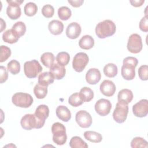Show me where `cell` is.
Here are the masks:
<instances>
[{"label": "cell", "mask_w": 148, "mask_h": 148, "mask_svg": "<svg viewBox=\"0 0 148 148\" xmlns=\"http://www.w3.org/2000/svg\"><path fill=\"white\" fill-rule=\"evenodd\" d=\"M68 2L72 6L75 8H77L82 6V5L84 2V1L83 0H74V1L68 0Z\"/></svg>", "instance_id": "43"}, {"label": "cell", "mask_w": 148, "mask_h": 148, "mask_svg": "<svg viewBox=\"0 0 148 148\" xmlns=\"http://www.w3.org/2000/svg\"><path fill=\"white\" fill-rule=\"evenodd\" d=\"M121 69L122 77L127 80H131L135 77V67L137 66L138 59L134 57H127L123 60Z\"/></svg>", "instance_id": "1"}, {"label": "cell", "mask_w": 148, "mask_h": 148, "mask_svg": "<svg viewBox=\"0 0 148 148\" xmlns=\"http://www.w3.org/2000/svg\"><path fill=\"white\" fill-rule=\"evenodd\" d=\"M12 103L16 106L20 108H27L31 106L33 103L32 97L25 92H16L15 93L12 98Z\"/></svg>", "instance_id": "4"}, {"label": "cell", "mask_w": 148, "mask_h": 148, "mask_svg": "<svg viewBox=\"0 0 148 148\" xmlns=\"http://www.w3.org/2000/svg\"><path fill=\"white\" fill-rule=\"evenodd\" d=\"M75 120L80 127L84 128L90 127L92 122L91 116L86 110L77 112L75 116Z\"/></svg>", "instance_id": "10"}, {"label": "cell", "mask_w": 148, "mask_h": 148, "mask_svg": "<svg viewBox=\"0 0 148 148\" xmlns=\"http://www.w3.org/2000/svg\"><path fill=\"white\" fill-rule=\"evenodd\" d=\"M118 72V69L116 65L113 63H109L103 68V73L108 77H115Z\"/></svg>", "instance_id": "26"}, {"label": "cell", "mask_w": 148, "mask_h": 148, "mask_svg": "<svg viewBox=\"0 0 148 148\" xmlns=\"http://www.w3.org/2000/svg\"><path fill=\"white\" fill-rule=\"evenodd\" d=\"M133 97L134 95L132 91L127 88H124L120 90L117 96L118 101L121 102L125 104L130 103L132 101Z\"/></svg>", "instance_id": "21"}, {"label": "cell", "mask_w": 148, "mask_h": 148, "mask_svg": "<svg viewBox=\"0 0 148 148\" xmlns=\"http://www.w3.org/2000/svg\"><path fill=\"white\" fill-rule=\"evenodd\" d=\"M34 115L35 116L39 124V128L43 127L46 119L49 115V109L46 105H39L35 112Z\"/></svg>", "instance_id": "12"}, {"label": "cell", "mask_w": 148, "mask_h": 148, "mask_svg": "<svg viewBox=\"0 0 148 148\" xmlns=\"http://www.w3.org/2000/svg\"><path fill=\"white\" fill-rule=\"evenodd\" d=\"M1 31L2 32L4 29L6 28V24L5 22L3 20L2 18H1Z\"/></svg>", "instance_id": "45"}, {"label": "cell", "mask_w": 148, "mask_h": 148, "mask_svg": "<svg viewBox=\"0 0 148 148\" xmlns=\"http://www.w3.org/2000/svg\"><path fill=\"white\" fill-rule=\"evenodd\" d=\"M54 78L50 72H45L38 76V83L44 86H48L53 83Z\"/></svg>", "instance_id": "23"}, {"label": "cell", "mask_w": 148, "mask_h": 148, "mask_svg": "<svg viewBox=\"0 0 148 148\" xmlns=\"http://www.w3.org/2000/svg\"><path fill=\"white\" fill-rule=\"evenodd\" d=\"M71 148H87L88 145L79 136H73L69 142Z\"/></svg>", "instance_id": "28"}, {"label": "cell", "mask_w": 148, "mask_h": 148, "mask_svg": "<svg viewBox=\"0 0 148 148\" xmlns=\"http://www.w3.org/2000/svg\"><path fill=\"white\" fill-rule=\"evenodd\" d=\"M131 147L132 148L146 147H148L147 142L141 137H135L131 142Z\"/></svg>", "instance_id": "37"}, {"label": "cell", "mask_w": 148, "mask_h": 148, "mask_svg": "<svg viewBox=\"0 0 148 148\" xmlns=\"http://www.w3.org/2000/svg\"><path fill=\"white\" fill-rule=\"evenodd\" d=\"M101 74L97 68H91L88 70L86 74V80L90 84H96L101 80Z\"/></svg>", "instance_id": "17"}, {"label": "cell", "mask_w": 148, "mask_h": 148, "mask_svg": "<svg viewBox=\"0 0 148 148\" xmlns=\"http://www.w3.org/2000/svg\"><path fill=\"white\" fill-rule=\"evenodd\" d=\"M34 92L38 99H43L47 94V87L38 83L34 88Z\"/></svg>", "instance_id": "30"}, {"label": "cell", "mask_w": 148, "mask_h": 148, "mask_svg": "<svg viewBox=\"0 0 148 148\" xmlns=\"http://www.w3.org/2000/svg\"><path fill=\"white\" fill-rule=\"evenodd\" d=\"M7 68L8 71H9L12 74L17 75L20 71V64L18 61L12 60L8 62Z\"/></svg>", "instance_id": "36"}, {"label": "cell", "mask_w": 148, "mask_h": 148, "mask_svg": "<svg viewBox=\"0 0 148 148\" xmlns=\"http://www.w3.org/2000/svg\"><path fill=\"white\" fill-rule=\"evenodd\" d=\"M82 28L80 24L76 22L70 23L66 29V35L71 39L77 38L81 34Z\"/></svg>", "instance_id": "16"}, {"label": "cell", "mask_w": 148, "mask_h": 148, "mask_svg": "<svg viewBox=\"0 0 148 148\" xmlns=\"http://www.w3.org/2000/svg\"><path fill=\"white\" fill-rule=\"evenodd\" d=\"M56 113L58 118L64 122H68L71 118V113L69 109L65 106H58L56 108Z\"/></svg>", "instance_id": "19"}, {"label": "cell", "mask_w": 148, "mask_h": 148, "mask_svg": "<svg viewBox=\"0 0 148 148\" xmlns=\"http://www.w3.org/2000/svg\"><path fill=\"white\" fill-rule=\"evenodd\" d=\"M55 57L54 54L50 52H46L40 57V61L47 68H50L54 64Z\"/></svg>", "instance_id": "27"}, {"label": "cell", "mask_w": 148, "mask_h": 148, "mask_svg": "<svg viewBox=\"0 0 148 148\" xmlns=\"http://www.w3.org/2000/svg\"><path fill=\"white\" fill-rule=\"evenodd\" d=\"M0 71H1L0 82H1V83H3L7 80V79L8 78V73L6 68L3 66H1Z\"/></svg>", "instance_id": "42"}, {"label": "cell", "mask_w": 148, "mask_h": 148, "mask_svg": "<svg viewBox=\"0 0 148 148\" xmlns=\"http://www.w3.org/2000/svg\"><path fill=\"white\" fill-rule=\"evenodd\" d=\"M79 45L82 49L89 50L94 46V39L91 36L85 35L79 40Z\"/></svg>", "instance_id": "22"}, {"label": "cell", "mask_w": 148, "mask_h": 148, "mask_svg": "<svg viewBox=\"0 0 148 148\" xmlns=\"http://www.w3.org/2000/svg\"><path fill=\"white\" fill-rule=\"evenodd\" d=\"M132 112L138 117H143L148 113V101L146 99L140 100L132 106Z\"/></svg>", "instance_id": "14"}, {"label": "cell", "mask_w": 148, "mask_h": 148, "mask_svg": "<svg viewBox=\"0 0 148 148\" xmlns=\"http://www.w3.org/2000/svg\"><path fill=\"white\" fill-rule=\"evenodd\" d=\"M70 60L69 54L65 51H61L58 53L56 56V61L57 63L61 66H65L68 64Z\"/></svg>", "instance_id": "33"}, {"label": "cell", "mask_w": 148, "mask_h": 148, "mask_svg": "<svg viewBox=\"0 0 148 148\" xmlns=\"http://www.w3.org/2000/svg\"><path fill=\"white\" fill-rule=\"evenodd\" d=\"M111 108V102L106 99L101 98L97 101L95 104V110L96 112L102 116L108 115L110 113Z\"/></svg>", "instance_id": "13"}, {"label": "cell", "mask_w": 148, "mask_h": 148, "mask_svg": "<svg viewBox=\"0 0 148 148\" xmlns=\"http://www.w3.org/2000/svg\"><path fill=\"white\" fill-rule=\"evenodd\" d=\"M72 15L71 9L67 6H61L58 9V16L63 21L68 20Z\"/></svg>", "instance_id": "35"}, {"label": "cell", "mask_w": 148, "mask_h": 148, "mask_svg": "<svg viewBox=\"0 0 148 148\" xmlns=\"http://www.w3.org/2000/svg\"><path fill=\"white\" fill-rule=\"evenodd\" d=\"M42 14L46 18L52 17L54 14V9L53 6L50 4L45 5L42 9Z\"/></svg>", "instance_id": "38"}, {"label": "cell", "mask_w": 148, "mask_h": 148, "mask_svg": "<svg viewBox=\"0 0 148 148\" xmlns=\"http://www.w3.org/2000/svg\"><path fill=\"white\" fill-rule=\"evenodd\" d=\"M19 37L12 31V29H8L5 31L2 34L3 40L8 43L13 44L16 43L19 39Z\"/></svg>", "instance_id": "24"}, {"label": "cell", "mask_w": 148, "mask_h": 148, "mask_svg": "<svg viewBox=\"0 0 148 148\" xmlns=\"http://www.w3.org/2000/svg\"><path fill=\"white\" fill-rule=\"evenodd\" d=\"M20 124L22 128L25 130L34 128L39 129L38 121L34 114H26L21 118Z\"/></svg>", "instance_id": "11"}, {"label": "cell", "mask_w": 148, "mask_h": 148, "mask_svg": "<svg viewBox=\"0 0 148 148\" xmlns=\"http://www.w3.org/2000/svg\"><path fill=\"white\" fill-rule=\"evenodd\" d=\"M116 27L110 20H105L99 22L95 27V34L100 39H104L114 34Z\"/></svg>", "instance_id": "2"}, {"label": "cell", "mask_w": 148, "mask_h": 148, "mask_svg": "<svg viewBox=\"0 0 148 148\" xmlns=\"http://www.w3.org/2000/svg\"><path fill=\"white\" fill-rule=\"evenodd\" d=\"M11 55V50L9 47L2 45L1 46V58L0 62H3L6 61Z\"/></svg>", "instance_id": "39"}, {"label": "cell", "mask_w": 148, "mask_h": 148, "mask_svg": "<svg viewBox=\"0 0 148 148\" xmlns=\"http://www.w3.org/2000/svg\"><path fill=\"white\" fill-rule=\"evenodd\" d=\"M89 61L87 54L83 52L77 53L73 57L72 61V67L77 72H82L86 68Z\"/></svg>", "instance_id": "9"}, {"label": "cell", "mask_w": 148, "mask_h": 148, "mask_svg": "<svg viewBox=\"0 0 148 148\" xmlns=\"http://www.w3.org/2000/svg\"><path fill=\"white\" fill-rule=\"evenodd\" d=\"M12 29L20 38L25 34L26 32V25L22 21H17L13 24Z\"/></svg>", "instance_id": "29"}, {"label": "cell", "mask_w": 148, "mask_h": 148, "mask_svg": "<svg viewBox=\"0 0 148 148\" xmlns=\"http://www.w3.org/2000/svg\"><path fill=\"white\" fill-rule=\"evenodd\" d=\"M139 28L143 32H147L148 31V20L147 16H145L140 20L139 23Z\"/></svg>", "instance_id": "41"}, {"label": "cell", "mask_w": 148, "mask_h": 148, "mask_svg": "<svg viewBox=\"0 0 148 148\" xmlns=\"http://www.w3.org/2000/svg\"><path fill=\"white\" fill-rule=\"evenodd\" d=\"M131 4L134 7H139L141 6L145 2L144 0H133L130 1Z\"/></svg>", "instance_id": "44"}, {"label": "cell", "mask_w": 148, "mask_h": 148, "mask_svg": "<svg viewBox=\"0 0 148 148\" xmlns=\"http://www.w3.org/2000/svg\"><path fill=\"white\" fill-rule=\"evenodd\" d=\"M99 89L102 94L106 97H112L114 95L116 88L114 83L109 80H103L100 84Z\"/></svg>", "instance_id": "15"}, {"label": "cell", "mask_w": 148, "mask_h": 148, "mask_svg": "<svg viewBox=\"0 0 148 148\" xmlns=\"http://www.w3.org/2000/svg\"><path fill=\"white\" fill-rule=\"evenodd\" d=\"M84 136L86 139L92 143H99L102 140L101 134L95 131H85L84 133Z\"/></svg>", "instance_id": "25"}, {"label": "cell", "mask_w": 148, "mask_h": 148, "mask_svg": "<svg viewBox=\"0 0 148 148\" xmlns=\"http://www.w3.org/2000/svg\"><path fill=\"white\" fill-rule=\"evenodd\" d=\"M48 29L53 35H58L62 32L64 30V24L59 20H53L49 22Z\"/></svg>", "instance_id": "20"}, {"label": "cell", "mask_w": 148, "mask_h": 148, "mask_svg": "<svg viewBox=\"0 0 148 148\" xmlns=\"http://www.w3.org/2000/svg\"><path fill=\"white\" fill-rule=\"evenodd\" d=\"M84 101L82 99L79 92L72 94L68 99V103L73 107H77L83 103Z\"/></svg>", "instance_id": "32"}, {"label": "cell", "mask_w": 148, "mask_h": 148, "mask_svg": "<svg viewBox=\"0 0 148 148\" xmlns=\"http://www.w3.org/2000/svg\"><path fill=\"white\" fill-rule=\"evenodd\" d=\"M9 5L6 9V14L12 20L18 19L21 14V10L20 7L24 1L11 0L6 1Z\"/></svg>", "instance_id": "7"}, {"label": "cell", "mask_w": 148, "mask_h": 148, "mask_svg": "<svg viewBox=\"0 0 148 148\" xmlns=\"http://www.w3.org/2000/svg\"><path fill=\"white\" fill-rule=\"evenodd\" d=\"M53 140L58 145H64L67 140L65 127L59 122L54 123L51 127Z\"/></svg>", "instance_id": "3"}, {"label": "cell", "mask_w": 148, "mask_h": 148, "mask_svg": "<svg viewBox=\"0 0 148 148\" xmlns=\"http://www.w3.org/2000/svg\"><path fill=\"white\" fill-rule=\"evenodd\" d=\"M50 72L54 79L60 80L65 76L66 70L64 66L59 65L58 63H54L50 67Z\"/></svg>", "instance_id": "18"}, {"label": "cell", "mask_w": 148, "mask_h": 148, "mask_svg": "<svg viewBox=\"0 0 148 148\" xmlns=\"http://www.w3.org/2000/svg\"><path fill=\"white\" fill-rule=\"evenodd\" d=\"M79 94L84 102H90L94 98V92L92 90L87 87L82 88Z\"/></svg>", "instance_id": "31"}, {"label": "cell", "mask_w": 148, "mask_h": 148, "mask_svg": "<svg viewBox=\"0 0 148 148\" xmlns=\"http://www.w3.org/2000/svg\"><path fill=\"white\" fill-rule=\"evenodd\" d=\"M24 11L26 16L31 17L36 13L38 11V6L34 2H28L24 6Z\"/></svg>", "instance_id": "34"}, {"label": "cell", "mask_w": 148, "mask_h": 148, "mask_svg": "<svg viewBox=\"0 0 148 148\" xmlns=\"http://www.w3.org/2000/svg\"><path fill=\"white\" fill-rule=\"evenodd\" d=\"M128 50L134 54L139 53L143 47L142 38L138 34H131L127 42Z\"/></svg>", "instance_id": "8"}, {"label": "cell", "mask_w": 148, "mask_h": 148, "mask_svg": "<svg viewBox=\"0 0 148 148\" xmlns=\"http://www.w3.org/2000/svg\"><path fill=\"white\" fill-rule=\"evenodd\" d=\"M128 113V104L118 101L113 113V119L117 123H123L126 120Z\"/></svg>", "instance_id": "6"}, {"label": "cell", "mask_w": 148, "mask_h": 148, "mask_svg": "<svg viewBox=\"0 0 148 148\" xmlns=\"http://www.w3.org/2000/svg\"><path fill=\"white\" fill-rule=\"evenodd\" d=\"M43 68L36 60L26 61L24 64V71L28 78H35L42 72Z\"/></svg>", "instance_id": "5"}, {"label": "cell", "mask_w": 148, "mask_h": 148, "mask_svg": "<svg viewBox=\"0 0 148 148\" xmlns=\"http://www.w3.org/2000/svg\"><path fill=\"white\" fill-rule=\"evenodd\" d=\"M138 75L142 80H147L148 79V66L147 65H143L138 69Z\"/></svg>", "instance_id": "40"}]
</instances>
